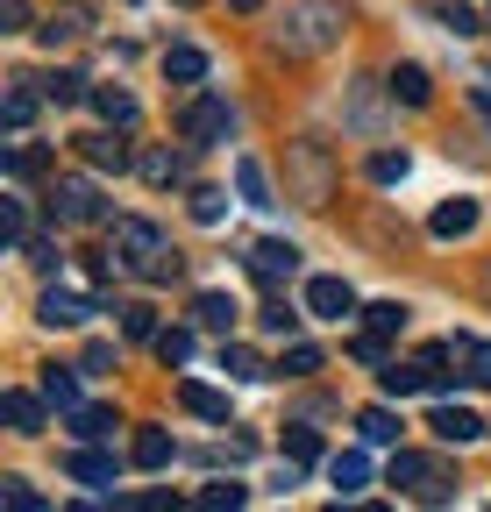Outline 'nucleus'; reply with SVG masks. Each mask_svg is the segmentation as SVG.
Here are the masks:
<instances>
[{"instance_id":"nucleus-1","label":"nucleus","mask_w":491,"mask_h":512,"mask_svg":"<svg viewBox=\"0 0 491 512\" xmlns=\"http://www.w3.org/2000/svg\"><path fill=\"white\" fill-rule=\"evenodd\" d=\"M114 256H121V271H136V278H150V285L178 278V249H164V235H157L143 214H121V221H114Z\"/></svg>"},{"instance_id":"nucleus-2","label":"nucleus","mask_w":491,"mask_h":512,"mask_svg":"<svg viewBox=\"0 0 491 512\" xmlns=\"http://www.w3.org/2000/svg\"><path fill=\"white\" fill-rule=\"evenodd\" d=\"M335 43H342V8L335 0H299V8H285V29H278L285 57H321Z\"/></svg>"},{"instance_id":"nucleus-3","label":"nucleus","mask_w":491,"mask_h":512,"mask_svg":"<svg viewBox=\"0 0 491 512\" xmlns=\"http://www.w3.org/2000/svg\"><path fill=\"white\" fill-rule=\"evenodd\" d=\"M292 185H299L306 207H328V200H335V164H328L321 143H299V150H292Z\"/></svg>"},{"instance_id":"nucleus-4","label":"nucleus","mask_w":491,"mask_h":512,"mask_svg":"<svg viewBox=\"0 0 491 512\" xmlns=\"http://www.w3.org/2000/svg\"><path fill=\"white\" fill-rule=\"evenodd\" d=\"M50 214L72 221V228H93V221H107V200H100L86 178H57V185H50Z\"/></svg>"},{"instance_id":"nucleus-5","label":"nucleus","mask_w":491,"mask_h":512,"mask_svg":"<svg viewBox=\"0 0 491 512\" xmlns=\"http://www.w3.org/2000/svg\"><path fill=\"white\" fill-rule=\"evenodd\" d=\"M385 477H392L399 491H413V498H449V470H442V463H427V456H413V448H399Z\"/></svg>"},{"instance_id":"nucleus-6","label":"nucleus","mask_w":491,"mask_h":512,"mask_svg":"<svg viewBox=\"0 0 491 512\" xmlns=\"http://www.w3.org/2000/svg\"><path fill=\"white\" fill-rule=\"evenodd\" d=\"M178 136H186L193 150H207V143H221L228 136V100H214V93H200L186 114H178Z\"/></svg>"},{"instance_id":"nucleus-7","label":"nucleus","mask_w":491,"mask_h":512,"mask_svg":"<svg viewBox=\"0 0 491 512\" xmlns=\"http://www.w3.org/2000/svg\"><path fill=\"white\" fill-rule=\"evenodd\" d=\"M72 150L93 164V171H129L136 157H129V143L114 136V128H93V136H72Z\"/></svg>"},{"instance_id":"nucleus-8","label":"nucleus","mask_w":491,"mask_h":512,"mask_svg":"<svg viewBox=\"0 0 491 512\" xmlns=\"http://www.w3.org/2000/svg\"><path fill=\"white\" fill-rule=\"evenodd\" d=\"M292 271H299V249H292V242H257V249H250V278H257V285L278 292Z\"/></svg>"},{"instance_id":"nucleus-9","label":"nucleus","mask_w":491,"mask_h":512,"mask_svg":"<svg viewBox=\"0 0 491 512\" xmlns=\"http://www.w3.org/2000/svg\"><path fill=\"white\" fill-rule=\"evenodd\" d=\"M306 313H321V320H349V313H356L349 278H306Z\"/></svg>"},{"instance_id":"nucleus-10","label":"nucleus","mask_w":491,"mask_h":512,"mask_svg":"<svg viewBox=\"0 0 491 512\" xmlns=\"http://www.w3.org/2000/svg\"><path fill=\"white\" fill-rule=\"evenodd\" d=\"M36 320H43V328H86V320H93V299H79V292H43V306H36Z\"/></svg>"},{"instance_id":"nucleus-11","label":"nucleus","mask_w":491,"mask_h":512,"mask_svg":"<svg viewBox=\"0 0 491 512\" xmlns=\"http://www.w3.org/2000/svg\"><path fill=\"white\" fill-rule=\"evenodd\" d=\"M178 406L200 413V420H221V427H228V392H214V384H200V377H178Z\"/></svg>"},{"instance_id":"nucleus-12","label":"nucleus","mask_w":491,"mask_h":512,"mask_svg":"<svg viewBox=\"0 0 491 512\" xmlns=\"http://www.w3.org/2000/svg\"><path fill=\"white\" fill-rule=\"evenodd\" d=\"M328 484H335L342 498H356L363 484H371V456H363V448H342V456L328 463Z\"/></svg>"},{"instance_id":"nucleus-13","label":"nucleus","mask_w":491,"mask_h":512,"mask_svg":"<svg viewBox=\"0 0 491 512\" xmlns=\"http://www.w3.org/2000/svg\"><path fill=\"white\" fill-rule=\"evenodd\" d=\"M449 363H463L470 384H491V342H477V335H449Z\"/></svg>"},{"instance_id":"nucleus-14","label":"nucleus","mask_w":491,"mask_h":512,"mask_svg":"<svg viewBox=\"0 0 491 512\" xmlns=\"http://www.w3.org/2000/svg\"><path fill=\"white\" fill-rule=\"evenodd\" d=\"M164 79H171V86H200V79H207V50L171 43V50H164Z\"/></svg>"},{"instance_id":"nucleus-15","label":"nucleus","mask_w":491,"mask_h":512,"mask_svg":"<svg viewBox=\"0 0 491 512\" xmlns=\"http://www.w3.org/2000/svg\"><path fill=\"white\" fill-rule=\"evenodd\" d=\"M427 228H435L442 242H463V235L477 228V200H442V207H435V221H427Z\"/></svg>"},{"instance_id":"nucleus-16","label":"nucleus","mask_w":491,"mask_h":512,"mask_svg":"<svg viewBox=\"0 0 491 512\" xmlns=\"http://www.w3.org/2000/svg\"><path fill=\"white\" fill-rule=\"evenodd\" d=\"M427 427H435V434H442V441H456V448H463V441H477V434H484V420H477V413H470V406H435V420H427Z\"/></svg>"},{"instance_id":"nucleus-17","label":"nucleus","mask_w":491,"mask_h":512,"mask_svg":"<svg viewBox=\"0 0 491 512\" xmlns=\"http://www.w3.org/2000/svg\"><path fill=\"white\" fill-rule=\"evenodd\" d=\"M129 456H136V470H164V463L178 456V448H171V434H164V427H136Z\"/></svg>"},{"instance_id":"nucleus-18","label":"nucleus","mask_w":491,"mask_h":512,"mask_svg":"<svg viewBox=\"0 0 491 512\" xmlns=\"http://www.w3.org/2000/svg\"><path fill=\"white\" fill-rule=\"evenodd\" d=\"M65 470H72L79 484H93V491H107V484H114V456H100V448H72Z\"/></svg>"},{"instance_id":"nucleus-19","label":"nucleus","mask_w":491,"mask_h":512,"mask_svg":"<svg viewBox=\"0 0 491 512\" xmlns=\"http://www.w3.org/2000/svg\"><path fill=\"white\" fill-rule=\"evenodd\" d=\"M136 171H143L150 185H178V178H186V157H178L171 143H157V150H143V157H136Z\"/></svg>"},{"instance_id":"nucleus-20","label":"nucleus","mask_w":491,"mask_h":512,"mask_svg":"<svg viewBox=\"0 0 491 512\" xmlns=\"http://www.w3.org/2000/svg\"><path fill=\"white\" fill-rule=\"evenodd\" d=\"M385 93H392V100H406V107H427V100H435V79H427L420 64H399Z\"/></svg>"},{"instance_id":"nucleus-21","label":"nucleus","mask_w":491,"mask_h":512,"mask_svg":"<svg viewBox=\"0 0 491 512\" xmlns=\"http://www.w3.org/2000/svg\"><path fill=\"white\" fill-rule=\"evenodd\" d=\"M86 107H93L107 128H129V121H136V100L121 93V86H93V100H86Z\"/></svg>"},{"instance_id":"nucleus-22","label":"nucleus","mask_w":491,"mask_h":512,"mask_svg":"<svg viewBox=\"0 0 491 512\" xmlns=\"http://www.w3.org/2000/svg\"><path fill=\"white\" fill-rule=\"evenodd\" d=\"M235 313H242V306H235L228 292H200V299H193V320H200V328H214V335L235 328Z\"/></svg>"},{"instance_id":"nucleus-23","label":"nucleus","mask_w":491,"mask_h":512,"mask_svg":"<svg viewBox=\"0 0 491 512\" xmlns=\"http://www.w3.org/2000/svg\"><path fill=\"white\" fill-rule=\"evenodd\" d=\"M235 192H242L250 207H278V200H271V178H264L257 157H235Z\"/></svg>"},{"instance_id":"nucleus-24","label":"nucleus","mask_w":491,"mask_h":512,"mask_svg":"<svg viewBox=\"0 0 491 512\" xmlns=\"http://www.w3.org/2000/svg\"><path fill=\"white\" fill-rule=\"evenodd\" d=\"M242 505H250V484H235V477H221L193 498V512H242Z\"/></svg>"},{"instance_id":"nucleus-25","label":"nucleus","mask_w":491,"mask_h":512,"mask_svg":"<svg viewBox=\"0 0 491 512\" xmlns=\"http://www.w3.org/2000/svg\"><path fill=\"white\" fill-rule=\"evenodd\" d=\"M114 313H121V335H129V342H157V335H164L150 299H129V306H114Z\"/></svg>"},{"instance_id":"nucleus-26","label":"nucleus","mask_w":491,"mask_h":512,"mask_svg":"<svg viewBox=\"0 0 491 512\" xmlns=\"http://www.w3.org/2000/svg\"><path fill=\"white\" fill-rule=\"evenodd\" d=\"M0 413H8L15 434H43V399H36V392H8V399H0Z\"/></svg>"},{"instance_id":"nucleus-27","label":"nucleus","mask_w":491,"mask_h":512,"mask_svg":"<svg viewBox=\"0 0 491 512\" xmlns=\"http://www.w3.org/2000/svg\"><path fill=\"white\" fill-rule=\"evenodd\" d=\"M378 384H385V399H406V392H427V370H420V356L413 363H385Z\"/></svg>"},{"instance_id":"nucleus-28","label":"nucleus","mask_w":491,"mask_h":512,"mask_svg":"<svg viewBox=\"0 0 491 512\" xmlns=\"http://www.w3.org/2000/svg\"><path fill=\"white\" fill-rule=\"evenodd\" d=\"M221 370H228V377H242V384H257V377H271V363H264L257 349H242V342H221Z\"/></svg>"},{"instance_id":"nucleus-29","label":"nucleus","mask_w":491,"mask_h":512,"mask_svg":"<svg viewBox=\"0 0 491 512\" xmlns=\"http://www.w3.org/2000/svg\"><path fill=\"white\" fill-rule=\"evenodd\" d=\"M121 420H114V406H72V434L79 441H107Z\"/></svg>"},{"instance_id":"nucleus-30","label":"nucleus","mask_w":491,"mask_h":512,"mask_svg":"<svg viewBox=\"0 0 491 512\" xmlns=\"http://www.w3.org/2000/svg\"><path fill=\"white\" fill-rule=\"evenodd\" d=\"M43 100L50 107H79V100H93V86L79 72H57V79H43Z\"/></svg>"},{"instance_id":"nucleus-31","label":"nucleus","mask_w":491,"mask_h":512,"mask_svg":"<svg viewBox=\"0 0 491 512\" xmlns=\"http://www.w3.org/2000/svg\"><path fill=\"white\" fill-rule=\"evenodd\" d=\"M356 434H363V441H378V448H385V441H399L392 406H363V413H356Z\"/></svg>"},{"instance_id":"nucleus-32","label":"nucleus","mask_w":491,"mask_h":512,"mask_svg":"<svg viewBox=\"0 0 491 512\" xmlns=\"http://www.w3.org/2000/svg\"><path fill=\"white\" fill-rule=\"evenodd\" d=\"M36 107H43V93H36L29 79H15V86H8V128H29Z\"/></svg>"},{"instance_id":"nucleus-33","label":"nucleus","mask_w":491,"mask_h":512,"mask_svg":"<svg viewBox=\"0 0 491 512\" xmlns=\"http://www.w3.org/2000/svg\"><path fill=\"white\" fill-rule=\"evenodd\" d=\"M193 221H200V228L228 221V192H221V185H193Z\"/></svg>"},{"instance_id":"nucleus-34","label":"nucleus","mask_w":491,"mask_h":512,"mask_svg":"<svg viewBox=\"0 0 491 512\" xmlns=\"http://www.w3.org/2000/svg\"><path fill=\"white\" fill-rule=\"evenodd\" d=\"M157 363H164V370L193 363V328H164V335H157Z\"/></svg>"},{"instance_id":"nucleus-35","label":"nucleus","mask_w":491,"mask_h":512,"mask_svg":"<svg viewBox=\"0 0 491 512\" xmlns=\"http://www.w3.org/2000/svg\"><path fill=\"white\" fill-rule=\"evenodd\" d=\"M43 399H50V406H65V413H72V406H79V377H72V370H57V363H50V370H43Z\"/></svg>"},{"instance_id":"nucleus-36","label":"nucleus","mask_w":491,"mask_h":512,"mask_svg":"<svg viewBox=\"0 0 491 512\" xmlns=\"http://www.w3.org/2000/svg\"><path fill=\"white\" fill-rule=\"evenodd\" d=\"M363 328H371V335H399V328H406V306H399V299L363 306Z\"/></svg>"},{"instance_id":"nucleus-37","label":"nucleus","mask_w":491,"mask_h":512,"mask_svg":"<svg viewBox=\"0 0 491 512\" xmlns=\"http://www.w3.org/2000/svg\"><path fill=\"white\" fill-rule=\"evenodd\" d=\"M0 164H8V178H43V164H50V157H43L36 143H15V150L0 157Z\"/></svg>"},{"instance_id":"nucleus-38","label":"nucleus","mask_w":491,"mask_h":512,"mask_svg":"<svg viewBox=\"0 0 491 512\" xmlns=\"http://www.w3.org/2000/svg\"><path fill=\"white\" fill-rule=\"evenodd\" d=\"M79 29H86V15H79V8H65V15H50V22H43V29H36V36H43V43H50V50H57V43H72V36H79Z\"/></svg>"},{"instance_id":"nucleus-39","label":"nucleus","mask_w":491,"mask_h":512,"mask_svg":"<svg viewBox=\"0 0 491 512\" xmlns=\"http://www.w3.org/2000/svg\"><path fill=\"white\" fill-rule=\"evenodd\" d=\"M0 505H8V512H43V491L22 484V477H8V484H0Z\"/></svg>"},{"instance_id":"nucleus-40","label":"nucleus","mask_w":491,"mask_h":512,"mask_svg":"<svg viewBox=\"0 0 491 512\" xmlns=\"http://www.w3.org/2000/svg\"><path fill=\"white\" fill-rule=\"evenodd\" d=\"M278 370H285V377H314V370H321V349H314V342H292Z\"/></svg>"},{"instance_id":"nucleus-41","label":"nucleus","mask_w":491,"mask_h":512,"mask_svg":"<svg viewBox=\"0 0 491 512\" xmlns=\"http://www.w3.org/2000/svg\"><path fill=\"white\" fill-rule=\"evenodd\" d=\"M285 456H292V463H314V456H321V434H314V427H285Z\"/></svg>"},{"instance_id":"nucleus-42","label":"nucleus","mask_w":491,"mask_h":512,"mask_svg":"<svg viewBox=\"0 0 491 512\" xmlns=\"http://www.w3.org/2000/svg\"><path fill=\"white\" fill-rule=\"evenodd\" d=\"M406 171H413V164H406V150H378V157H371V178H378V185H399Z\"/></svg>"},{"instance_id":"nucleus-43","label":"nucleus","mask_w":491,"mask_h":512,"mask_svg":"<svg viewBox=\"0 0 491 512\" xmlns=\"http://www.w3.org/2000/svg\"><path fill=\"white\" fill-rule=\"evenodd\" d=\"M257 320H264V328H271V335H285V342H292V328H299V313H292L285 299H271V306H264Z\"/></svg>"},{"instance_id":"nucleus-44","label":"nucleus","mask_w":491,"mask_h":512,"mask_svg":"<svg viewBox=\"0 0 491 512\" xmlns=\"http://www.w3.org/2000/svg\"><path fill=\"white\" fill-rule=\"evenodd\" d=\"M442 22H449L456 36H477V29H484V22H477V15L463 8V0H449V8H442Z\"/></svg>"},{"instance_id":"nucleus-45","label":"nucleus","mask_w":491,"mask_h":512,"mask_svg":"<svg viewBox=\"0 0 491 512\" xmlns=\"http://www.w3.org/2000/svg\"><path fill=\"white\" fill-rule=\"evenodd\" d=\"M29 264H36V271H57L65 256H57V242H29Z\"/></svg>"},{"instance_id":"nucleus-46","label":"nucleus","mask_w":491,"mask_h":512,"mask_svg":"<svg viewBox=\"0 0 491 512\" xmlns=\"http://www.w3.org/2000/svg\"><path fill=\"white\" fill-rule=\"evenodd\" d=\"M29 22V0H0V29H22Z\"/></svg>"},{"instance_id":"nucleus-47","label":"nucleus","mask_w":491,"mask_h":512,"mask_svg":"<svg viewBox=\"0 0 491 512\" xmlns=\"http://www.w3.org/2000/svg\"><path fill=\"white\" fill-rule=\"evenodd\" d=\"M228 8H235V15H257V8H264V0H228Z\"/></svg>"},{"instance_id":"nucleus-48","label":"nucleus","mask_w":491,"mask_h":512,"mask_svg":"<svg viewBox=\"0 0 491 512\" xmlns=\"http://www.w3.org/2000/svg\"><path fill=\"white\" fill-rule=\"evenodd\" d=\"M328 512H349V498H335V505H328Z\"/></svg>"},{"instance_id":"nucleus-49","label":"nucleus","mask_w":491,"mask_h":512,"mask_svg":"<svg viewBox=\"0 0 491 512\" xmlns=\"http://www.w3.org/2000/svg\"><path fill=\"white\" fill-rule=\"evenodd\" d=\"M363 512H392V505H363Z\"/></svg>"},{"instance_id":"nucleus-50","label":"nucleus","mask_w":491,"mask_h":512,"mask_svg":"<svg viewBox=\"0 0 491 512\" xmlns=\"http://www.w3.org/2000/svg\"><path fill=\"white\" fill-rule=\"evenodd\" d=\"M65 512H93V505H65Z\"/></svg>"},{"instance_id":"nucleus-51","label":"nucleus","mask_w":491,"mask_h":512,"mask_svg":"<svg viewBox=\"0 0 491 512\" xmlns=\"http://www.w3.org/2000/svg\"><path fill=\"white\" fill-rule=\"evenodd\" d=\"M484 299H491V271H484Z\"/></svg>"},{"instance_id":"nucleus-52","label":"nucleus","mask_w":491,"mask_h":512,"mask_svg":"<svg viewBox=\"0 0 491 512\" xmlns=\"http://www.w3.org/2000/svg\"><path fill=\"white\" fill-rule=\"evenodd\" d=\"M178 8H200V0H178Z\"/></svg>"}]
</instances>
